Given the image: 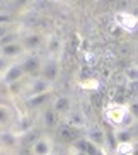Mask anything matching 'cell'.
<instances>
[{
	"label": "cell",
	"mask_w": 138,
	"mask_h": 155,
	"mask_svg": "<svg viewBox=\"0 0 138 155\" xmlns=\"http://www.w3.org/2000/svg\"><path fill=\"white\" fill-rule=\"evenodd\" d=\"M15 123V111L5 102H0V130H10Z\"/></svg>",
	"instance_id": "cell-15"
},
{
	"label": "cell",
	"mask_w": 138,
	"mask_h": 155,
	"mask_svg": "<svg viewBox=\"0 0 138 155\" xmlns=\"http://www.w3.org/2000/svg\"><path fill=\"white\" fill-rule=\"evenodd\" d=\"M51 107L60 114L61 119L67 118V116L75 109L74 101H72V97H70V96H55V97H53V101H51Z\"/></svg>",
	"instance_id": "cell-14"
},
{
	"label": "cell",
	"mask_w": 138,
	"mask_h": 155,
	"mask_svg": "<svg viewBox=\"0 0 138 155\" xmlns=\"http://www.w3.org/2000/svg\"><path fill=\"white\" fill-rule=\"evenodd\" d=\"M128 106H130V113H131V116H133L135 121H136L138 119V102L136 101H131Z\"/></svg>",
	"instance_id": "cell-22"
},
{
	"label": "cell",
	"mask_w": 138,
	"mask_h": 155,
	"mask_svg": "<svg viewBox=\"0 0 138 155\" xmlns=\"http://www.w3.org/2000/svg\"><path fill=\"white\" fill-rule=\"evenodd\" d=\"M102 118L114 130H130V126L135 121V118L130 113V106L121 104V102H109V104H106L102 107Z\"/></svg>",
	"instance_id": "cell-1"
},
{
	"label": "cell",
	"mask_w": 138,
	"mask_h": 155,
	"mask_svg": "<svg viewBox=\"0 0 138 155\" xmlns=\"http://www.w3.org/2000/svg\"><path fill=\"white\" fill-rule=\"evenodd\" d=\"M53 97H55V96H51V92H50V94H43V96H38V97H32V99H28V101H24V102H26L31 109H41L43 111L46 106L51 104Z\"/></svg>",
	"instance_id": "cell-17"
},
{
	"label": "cell",
	"mask_w": 138,
	"mask_h": 155,
	"mask_svg": "<svg viewBox=\"0 0 138 155\" xmlns=\"http://www.w3.org/2000/svg\"><path fill=\"white\" fill-rule=\"evenodd\" d=\"M114 24L126 32H135L138 29V17L128 10H118L114 14Z\"/></svg>",
	"instance_id": "cell-9"
},
{
	"label": "cell",
	"mask_w": 138,
	"mask_h": 155,
	"mask_svg": "<svg viewBox=\"0 0 138 155\" xmlns=\"http://www.w3.org/2000/svg\"><path fill=\"white\" fill-rule=\"evenodd\" d=\"M55 152V141L50 135H41L32 141L31 153L32 155H50Z\"/></svg>",
	"instance_id": "cell-12"
},
{
	"label": "cell",
	"mask_w": 138,
	"mask_h": 155,
	"mask_svg": "<svg viewBox=\"0 0 138 155\" xmlns=\"http://www.w3.org/2000/svg\"><path fill=\"white\" fill-rule=\"evenodd\" d=\"M0 55L7 58L9 61H19L26 55V50H24V46L21 45L19 39H14L12 36H9L0 43Z\"/></svg>",
	"instance_id": "cell-3"
},
{
	"label": "cell",
	"mask_w": 138,
	"mask_h": 155,
	"mask_svg": "<svg viewBox=\"0 0 138 155\" xmlns=\"http://www.w3.org/2000/svg\"><path fill=\"white\" fill-rule=\"evenodd\" d=\"M39 119H41L43 128H44V130H48V131H56V130L60 128L61 121H63L60 114H58L55 109H53V107H51V104L46 106L44 109L41 111Z\"/></svg>",
	"instance_id": "cell-10"
},
{
	"label": "cell",
	"mask_w": 138,
	"mask_h": 155,
	"mask_svg": "<svg viewBox=\"0 0 138 155\" xmlns=\"http://www.w3.org/2000/svg\"><path fill=\"white\" fill-rule=\"evenodd\" d=\"M128 91L133 94V96H136L138 94V82H128Z\"/></svg>",
	"instance_id": "cell-24"
},
{
	"label": "cell",
	"mask_w": 138,
	"mask_h": 155,
	"mask_svg": "<svg viewBox=\"0 0 138 155\" xmlns=\"http://www.w3.org/2000/svg\"><path fill=\"white\" fill-rule=\"evenodd\" d=\"M19 41H21V45L24 46L26 53H38V51L44 46L46 39L43 38V34H39V32L28 31V32H24L22 36L19 38Z\"/></svg>",
	"instance_id": "cell-7"
},
{
	"label": "cell",
	"mask_w": 138,
	"mask_h": 155,
	"mask_svg": "<svg viewBox=\"0 0 138 155\" xmlns=\"http://www.w3.org/2000/svg\"><path fill=\"white\" fill-rule=\"evenodd\" d=\"M133 101H136V102H138V94H136V96H133Z\"/></svg>",
	"instance_id": "cell-26"
},
{
	"label": "cell",
	"mask_w": 138,
	"mask_h": 155,
	"mask_svg": "<svg viewBox=\"0 0 138 155\" xmlns=\"http://www.w3.org/2000/svg\"><path fill=\"white\" fill-rule=\"evenodd\" d=\"M10 63H12V61H9L7 58H4V56L0 55V80H2V77L5 75V72H7V68L10 67Z\"/></svg>",
	"instance_id": "cell-21"
},
{
	"label": "cell",
	"mask_w": 138,
	"mask_h": 155,
	"mask_svg": "<svg viewBox=\"0 0 138 155\" xmlns=\"http://www.w3.org/2000/svg\"><path fill=\"white\" fill-rule=\"evenodd\" d=\"M56 135H58V138H60L61 141L68 143V145L75 143L78 138H82V137H84V135H80V131H78V130H75V128L68 126V124H65V123L60 124V128L56 130Z\"/></svg>",
	"instance_id": "cell-16"
},
{
	"label": "cell",
	"mask_w": 138,
	"mask_h": 155,
	"mask_svg": "<svg viewBox=\"0 0 138 155\" xmlns=\"http://www.w3.org/2000/svg\"><path fill=\"white\" fill-rule=\"evenodd\" d=\"M26 78L28 77H26V73H24L21 63H19V61H12L10 67L7 68V72H5V75L2 77L0 84H4L5 87H12V85H17V84L24 82Z\"/></svg>",
	"instance_id": "cell-8"
},
{
	"label": "cell",
	"mask_w": 138,
	"mask_h": 155,
	"mask_svg": "<svg viewBox=\"0 0 138 155\" xmlns=\"http://www.w3.org/2000/svg\"><path fill=\"white\" fill-rule=\"evenodd\" d=\"M50 155H58V153H56V152H53V153H50Z\"/></svg>",
	"instance_id": "cell-28"
},
{
	"label": "cell",
	"mask_w": 138,
	"mask_h": 155,
	"mask_svg": "<svg viewBox=\"0 0 138 155\" xmlns=\"http://www.w3.org/2000/svg\"><path fill=\"white\" fill-rule=\"evenodd\" d=\"M60 75V60L56 55H48L43 58L41 70H39V77H43L44 80L55 84L56 78Z\"/></svg>",
	"instance_id": "cell-4"
},
{
	"label": "cell",
	"mask_w": 138,
	"mask_h": 155,
	"mask_svg": "<svg viewBox=\"0 0 138 155\" xmlns=\"http://www.w3.org/2000/svg\"><path fill=\"white\" fill-rule=\"evenodd\" d=\"M68 155H89V153L78 150V148H75V147H70V148H68Z\"/></svg>",
	"instance_id": "cell-25"
},
{
	"label": "cell",
	"mask_w": 138,
	"mask_h": 155,
	"mask_svg": "<svg viewBox=\"0 0 138 155\" xmlns=\"http://www.w3.org/2000/svg\"><path fill=\"white\" fill-rule=\"evenodd\" d=\"M0 24H12V17L7 12H0Z\"/></svg>",
	"instance_id": "cell-23"
},
{
	"label": "cell",
	"mask_w": 138,
	"mask_h": 155,
	"mask_svg": "<svg viewBox=\"0 0 138 155\" xmlns=\"http://www.w3.org/2000/svg\"><path fill=\"white\" fill-rule=\"evenodd\" d=\"M4 155H12V153H4Z\"/></svg>",
	"instance_id": "cell-29"
},
{
	"label": "cell",
	"mask_w": 138,
	"mask_h": 155,
	"mask_svg": "<svg viewBox=\"0 0 138 155\" xmlns=\"http://www.w3.org/2000/svg\"><path fill=\"white\" fill-rule=\"evenodd\" d=\"M10 32H12V24H0V43L5 38H9Z\"/></svg>",
	"instance_id": "cell-20"
},
{
	"label": "cell",
	"mask_w": 138,
	"mask_h": 155,
	"mask_svg": "<svg viewBox=\"0 0 138 155\" xmlns=\"http://www.w3.org/2000/svg\"><path fill=\"white\" fill-rule=\"evenodd\" d=\"M21 145V135L10 130H0V148L4 152H12Z\"/></svg>",
	"instance_id": "cell-13"
},
{
	"label": "cell",
	"mask_w": 138,
	"mask_h": 155,
	"mask_svg": "<svg viewBox=\"0 0 138 155\" xmlns=\"http://www.w3.org/2000/svg\"><path fill=\"white\" fill-rule=\"evenodd\" d=\"M53 91V84L44 80L43 77H29L22 84V97L24 101L32 99V97L43 96V94H50Z\"/></svg>",
	"instance_id": "cell-2"
},
{
	"label": "cell",
	"mask_w": 138,
	"mask_h": 155,
	"mask_svg": "<svg viewBox=\"0 0 138 155\" xmlns=\"http://www.w3.org/2000/svg\"><path fill=\"white\" fill-rule=\"evenodd\" d=\"M124 78L126 82H138V63H133V65H128L124 68Z\"/></svg>",
	"instance_id": "cell-19"
},
{
	"label": "cell",
	"mask_w": 138,
	"mask_h": 155,
	"mask_svg": "<svg viewBox=\"0 0 138 155\" xmlns=\"http://www.w3.org/2000/svg\"><path fill=\"white\" fill-rule=\"evenodd\" d=\"M114 155H135V143L133 141H118L114 145Z\"/></svg>",
	"instance_id": "cell-18"
},
{
	"label": "cell",
	"mask_w": 138,
	"mask_h": 155,
	"mask_svg": "<svg viewBox=\"0 0 138 155\" xmlns=\"http://www.w3.org/2000/svg\"><path fill=\"white\" fill-rule=\"evenodd\" d=\"M63 123L72 126V128H75V130H78V131H85L89 128V118L80 107H75L67 118H63Z\"/></svg>",
	"instance_id": "cell-11"
},
{
	"label": "cell",
	"mask_w": 138,
	"mask_h": 155,
	"mask_svg": "<svg viewBox=\"0 0 138 155\" xmlns=\"http://www.w3.org/2000/svg\"><path fill=\"white\" fill-rule=\"evenodd\" d=\"M44 56L38 55V53H26L22 58L19 60V63L22 67L26 77H38L39 75V70H41V63Z\"/></svg>",
	"instance_id": "cell-5"
},
{
	"label": "cell",
	"mask_w": 138,
	"mask_h": 155,
	"mask_svg": "<svg viewBox=\"0 0 138 155\" xmlns=\"http://www.w3.org/2000/svg\"><path fill=\"white\" fill-rule=\"evenodd\" d=\"M84 138H87L92 145H96L99 150L107 153V140H109V135L101 126H89L84 131Z\"/></svg>",
	"instance_id": "cell-6"
},
{
	"label": "cell",
	"mask_w": 138,
	"mask_h": 155,
	"mask_svg": "<svg viewBox=\"0 0 138 155\" xmlns=\"http://www.w3.org/2000/svg\"><path fill=\"white\" fill-rule=\"evenodd\" d=\"M4 153H5V152H4V150H2V148H0V155H4Z\"/></svg>",
	"instance_id": "cell-27"
}]
</instances>
